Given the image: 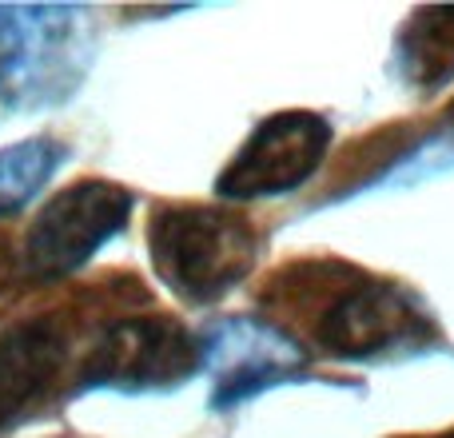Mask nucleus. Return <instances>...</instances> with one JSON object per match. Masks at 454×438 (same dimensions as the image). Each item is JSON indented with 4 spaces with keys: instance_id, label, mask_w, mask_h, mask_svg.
I'll use <instances>...</instances> for the list:
<instances>
[{
    "instance_id": "nucleus-1",
    "label": "nucleus",
    "mask_w": 454,
    "mask_h": 438,
    "mask_svg": "<svg viewBox=\"0 0 454 438\" xmlns=\"http://www.w3.org/2000/svg\"><path fill=\"white\" fill-rule=\"evenodd\" d=\"M92 64V16L68 4H0V100L44 108L68 100Z\"/></svg>"
},
{
    "instance_id": "nucleus-2",
    "label": "nucleus",
    "mask_w": 454,
    "mask_h": 438,
    "mask_svg": "<svg viewBox=\"0 0 454 438\" xmlns=\"http://www.w3.org/2000/svg\"><path fill=\"white\" fill-rule=\"evenodd\" d=\"M156 275L188 303H212L255 267V231L223 207L176 204L148 231Z\"/></svg>"
},
{
    "instance_id": "nucleus-3",
    "label": "nucleus",
    "mask_w": 454,
    "mask_h": 438,
    "mask_svg": "<svg viewBox=\"0 0 454 438\" xmlns=\"http://www.w3.org/2000/svg\"><path fill=\"white\" fill-rule=\"evenodd\" d=\"M132 192L108 180H80L44 204L24 239V267L32 279H60L124 231Z\"/></svg>"
},
{
    "instance_id": "nucleus-4",
    "label": "nucleus",
    "mask_w": 454,
    "mask_h": 438,
    "mask_svg": "<svg viewBox=\"0 0 454 438\" xmlns=\"http://www.w3.org/2000/svg\"><path fill=\"white\" fill-rule=\"evenodd\" d=\"M200 367H204V339L164 315H136V319H112L108 327H100L80 383L152 391V387L184 383Z\"/></svg>"
},
{
    "instance_id": "nucleus-5",
    "label": "nucleus",
    "mask_w": 454,
    "mask_h": 438,
    "mask_svg": "<svg viewBox=\"0 0 454 438\" xmlns=\"http://www.w3.org/2000/svg\"><path fill=\"white\" fill-rule=\"evenodd\" d=\"M331 148V128L323 116L303 108L275 112L247 136L235 160L215 180L223 199H263L295 192L315 176Z\"/></svg>"
},
{
    "instance_id": "nucleus-6",
    "label": "nucleus",
    "mask_w": 454,
    "mask_h": 438,
    "mask_svg": "<svg viewBox=\"0 0 454 438\" xmlns=\"http://www.w3.org/2000/svg\"><path fill=\"white\" fill-rule=\"evenodd\" d=\"M204 367L215 375V407H231L303 367V351L255 319H227L204 335Z\"/></svg>"
},
{
    "instance_id": "nucleus-7",
    "label": "nucleus",
    "mask_w": 454,
    "mask_h": 438,
    "mask_svg": "<svg viewBox=\"0 0 454 438\" xmlns=\"http://www.w3.org/2000/svg\"><path fill=\"white\" fill-rule=\"evenodd\" d=\"M423 335L427 319L399 287H387V283H367L339 295L319 323V343L343 359H371V355L419 343Z\"/></svg>"
},
{
    "instance_id": "nucleus-8",
    "label": "nucleus",
    "mask_w": 454,
    "mask_h": 438,
    "mask_svg": "<svg viewBox=\"0 0 454 438\" xmlns=\"http://www.w3.org/2000/svg\"><path fill=\"white\" fill-rule=\"evenodd\" d=\"M68 335L56 319L16 323L0 335V426L24 418L60 375Z\"/></svg>"
},
{
    "instance_id": "nucleus-9",
    "label": "nucleus",
    "mask_w": 454,
    "mask_h": 438,
    "mask_svg": "<svg viewBox=\"0 0 454 438\" xmlns=\"http://www.w3.org/2000/svg\"><path fill=\"white\" fill-rule=\"evenodd\" d=\"M60 164H64V148L56 140H48V136H32V140L0 148V215L28 207Z\"/></svg>"
},
{
    "instance_id": "nucleus-10",
    "label": "nucleus",
    "mask_w": 454,
    "mask_h": 438,
    "mask_svg": "<svg viewBox=\"0 0 454 438\" xmlns=\"http://www.w3.org/2000/svg\"><path fill=\"white\" fill-rule=\"evenodd\" d=\"M407 68L423 84H439L454 72V8H419L407 28Z\"/></svg>"
},
{
    "instance_id": "nucleus-11",
    "label": "nucleus",
    "mask_w": 454,
    "mask_h": 438,
    "mask_svg": "<svg viewBox=\"0 0 454 438\" xmlns=\"http://www.w3.org/2000/svg\"><path fill=\"white\" fill-rule=\"evenodd\" d=\"M434 438H454V434H434Z\"/></svg>"
},
{
    "instance_id": "nucleus-12",
    "label": "nucleus",
    "mask_w": 454,
    "mask_h": 438,
    "mask_svg": "<svg viewBox=\"0 0 454 438\" xmlns=\"http://www.w3.org/2000/svg\"><path fill=\"white\" fill-rule=\"evenodd\" d=\"M450 116H454V104H450Z\"/></svg>"
}]
</instances>
